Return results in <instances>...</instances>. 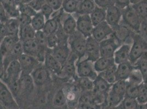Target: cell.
Segmentation results:
<instances>
[{
  "instance_id": "cell-32",
  "label": "cell",
  "mask_w": 147,
  "mask_h": 109,
  "mask_svg": "<svg viewBox=\"0 0 147 109\" xmlns=\"http://www.w3.org/2000/svg\"><path fill=\"white\" fill-rule=\"evenodd\" d=\"M79 2L75 0H63L62 2V9L64 12L72 14L77 12Z\"/></svg>"
},
{
  "instance_id": "cell-37",
  "label": "cell",
  "mask_w": 147,
  "mask_h": 109,
  "mask_svg": "<svg viewBox=\"0 0 147 109\" xmlns=\"http://www.w3.org/2000/svg\"><path fill=\"white\" fill-rule=\"evenodd\" d=\"M136 99L139 104H146L147 103V85L144 82L139 85Z\"/></svg>"
},
{
  "instance_id": "cell-31",
  "label": "cell",
  "mask_w": 147,
  "mask_h": 109,
  "mask_svg": "<svg viewBox=\"0 0 147 109\" xmlns=\"http://www.w3.org/2000/svg\"><path fill=\"white\" fill-rule=\"evenodd\" d=\"M117 68V64H114L103 72L98 74L100 75L111 85H113L117 81L116 75Z\"/></svg>"
},
{
  "instance_id": "cell-21",
  "label": "cell",
  "mask_w": 147,
  "mask_h": 109,
  "mask_svg": "<svg viewBox=\"0 0 147 109\" xmlns=\"http://www.w3.org/2000/svg\"><path fill=\"white\" fill-rule=\"evenodd\" d=\"M111 86L112 85L109 84L100 75L98 74L97 78L94 80L93 90L100 93L107 97Z\"/></svg>"
},
{
  "instance_id": "cell-46",
  "label": "cell",
  "mask_w": 147,
  "mask_h": 109,
  "mask_svg": "<svg viewBox=\"0 0 147 109\" xmlns=\"http://www.w3.org/2000/svg\"><path fill=\"white\" fill-rule=\"evenodd\" d=\"M96 6L107 9L109 7L114 5V0H93Z\"/></svg>"
},
{
  "instance_id": "cell-6",
  "label": "cell",
  "mask_w": 147,
  "mask_h": 109,
  "mask_svg": "<svg viewBox=\"0 0 147 109\" xmlns=\"http://www.w3.org/2000/svg\"><path fill=\"white\" fill-rule=\"evenodd\" d=\"M22 75V69L18 60L13 61L8 64L3 75L1 77V81L7 85L10 82L19 80Z\"/></svg>"
},
{
  "instance_id": "cell-57",
  "label": "cell",
  "mask_w": 147,
  "mask_h": 109,
  "mask_svg": "<svg viewBox=\"0 0 147 109\" xmlns=\"http://www.w3.org/2000/svg\"><path fill=\"white\" fill-rule=\"evenodd\" d=\"M75 1H78V2H80L81 0H75Z\"/></svg>"
},
{
  "instance_id": "cell-26",
  "label": "cell",
  "mask_w": 147,
  "mask_h": 109,
  "mask_svg": "<svg viewBox=\"0 0 147 109\" xmlns=\"http://www.w3.org/2000/svg\"><path fill=\"white\" fill-rule=\"evenodd\" d=\"M36 32L31 24L20 27L19 33L20 41L24 42L34 39Z\"/></svg>"
},
{
  "instance_id": "cell-29",
  "label": "cell",
  "mask_w": 147,
  "mask_h": 109,
  "mask_svg": "<svg viewBox=\"0 0 147 109\" xmlns=\"http://www.w3.org/2000/svg\"><path fill=\"white\" fill-rule=\"evenodd\" d=\"M46 22V19L41 12L37 13L32 18L31 25L36 31L43 30Z\"/></svg>"
},
{
  "instance_id": "cell-4",
  "label": "cell",
  "mask_w": 147,
  "mask_h": 109,
  "mask_svg": "<svg viewBox=\"0 0 147 109\" xmlns=\"http://www.w3.org/2000/svg\"><path fill=\"white\" fill-rule=\"evenodd\" d=\"M122 44H121L113 34L108 38L99 43L100 57L109 58H114L115 51Z\"/></svg>"
},
{
  "instance_id": "cell-36",
  "label": "cell",
  "mask_w": 147,
  "mask_h": 109,
  "mask_svg": "<svg viewBox=\"0 0 147 109\" xmlns=\"http://www.w3.org/2000/svg\"><path fill=\"white\" fill-rule=\"evenodd\" d=\"M126 81L132 84L140 85L144 82V77L141 72L134 67L129 79Z\"/></svg>"
},
{
  "instance_id": "cell-19",
  "label": "cell",
  "mask_w": 147,
  "mask_h": 109,
  "mask_svg": "<svg viewBox=\"0 0 147 109\" xmlns=\"http://www.w3.org/2000/svg\"><path fill=\"white\" fill-rule=\"evenodd\" d=\"M134 69V65L129 61L117 65L116 72L117 81L127 80Z\"/></svg>"
},
{
  "instance_id": "cell-59",
  "label": "cell",
  "mask_w": 147,
  "mask_h": 109,
  "mask_svg": "<svg viewBox=\"0 0 147 109\" xmlns=\"http://www.w3.org/2000/svg\"><path fill=\"white\" fill-rule=\"evenodd\" d=\"M75 109H78V108H76Z\"/></svg>"
},
{
  "instance_id": "cell-34",
  "label": "cell",
  "mask_w": 147,
  "mask_h": 109,
  "mask_svg": "<svg viewBox=\"0 0 147 109\" xmlns=\"http://www.w3.org/2000/svg\"><path fill=\"white\" fill-rule=\"evenodd\" d=\"M132 5L143 21L147 19V0H142Z\"/></svg>"
},
{
  "instance_id": "cell-30",
  "label": "cell",
  "mask_w": 147,
  "mask_h": 109,
  "mask_svg": "<svg viewBox=\"0 0 147 109\" xmlns=\"http://www.w3.org/2000/svg\"><path fill=\"white\" fill-rule=\"evenodd\" d=\"M126 86H127V81H125V80L117 81L111 86L110 91L117 95L122 97L123 98H125V94H126Z\"/></svg>"
},
{
  "instance_id": "cell-28",
  "label": "cell",
  "mask_w": 147,
  "mask_h": 109,
  "mask_svg": "<svg viewBox=\"0 0 147 109\" xmlns=\"http://www.w3.org/2000/svg\"><path fill=\"white\" fill-rule=\"evenodd\" d=\"M6 24L8 36L19 37L20 24L18 19H9L7 22L6 23Z\"/></svg>"
},
{
  "instance_id": "cell-45",
  "label": "cell",
  "mask_w": 147,
  "mask_h": 109,
  "mask_svg": "<svg viewBox=\"0 0 147 109\" xmlns=\"http://www.w3.org/2000/svg\"><path fill=\"white\" fill-rule=\"evenodd\" d=\"M17 19L18 20L19 23L20 24V27L28 25H30L32 20V18L30 16L21 13L20 14Z\"/></svg>"
},
{
  "instance_id": "cell-8",
  "label": "cell",
  "mask_w": 147,
  "mask_h": 109,
  "mask_svg": "<svg viewBox=\"0 0 147 109\" xmlns=\"http://www.w3.org/2000/svg\"><path fill=\"white\" fill-rule=\"evenodd\" d=\"M77 31L86 38L92 36L94 29L90 15H79L76 19Z\"/></svg>"
},
{
  "instance_id": "cell-40",
  "label": "cell",
  "mask_w": 147,
  "mask_h": 109,
  "mask_svg": "<svg viewBox=\"0 0 147 109\" xmlns=\"http://www.w3.org/2000/svg\"><path fill=\"white\" fill-rule=\"evenodd\" d=\"M120 105L122 106V109H137L139 103L136 98L125 97Z\"/></svg>"
},
{
  "instance_id": "cell-1",
  "label": "cell",
  "mask_w": 147,
  "mask_h": 109,
  "mask_svg": "<svg viewBox=\"0 0 147 109\" xmlns=\"http://www.w3.org/2000/svg\"><path fill=\"white\" fill-rule=\"evenodd\" d=\"M86 41L87 38L78 31L69 37V46L71 53L78 57V61L86 58Z\"/></svg>"
},
{
  "instance_id": "cell-39",
  "label": "cell",
  "mask_w": 147,
  "mask_h": 109,
  "mask_svg": "<svg viewBox=\"0 0 147 109\" xmlns=\"http://www.w3.org/2000/svg\"><path fill=\"white\" fill-rule=\"evenodd\" d=\"M18 9L20 13L29 15L31 18L35 16L37 13L29 3H26L20 4L18 6Z\"/></svg>"
},
{
  "instance_id": "cell-15",
  "label": "cell",
  "mask_w": 147,
  "mask_h": 109,
  "mask_svg": "<svg viewBox=\"0 0 147 109\" xmlns=\"http://www.w3.org/2000/svg\"><path fill=\"white\" fill-rule=\"evenodd\" d=\"M43 64L50 72L58 75H59L61 73L63 66L51 54L49 49L47 50Z\"/></svg>"
},
{
  "instance_id": "cell-55",
  "label": "cell",
  "mask_w": 147,
  "mask_h": 109,
  "mask_svg": "<svg viewBox=\"0 0 147 109\" xmlns=\"http://www.w3.org/2000/svg\"><path fill=\"white\" fill-rule=\"evenodd\" d=\"M32 0H24L25 3H30L31 1H32Z\"/></svg>"
},
{
  "instance_id": "cell-52",
  "label": "cell",
  "mask_w": 147,
  "mask_h": 109,
  "mask_svg": "<svg viewBox=\"0 0 147 109\" xmlns=\"http://www.w3.org/2000/svg\"><path fill=\"white\" fill-rule=\"evenodd\" d=\"M142 30L145 36L147 37V19L143 21V23L142 25Z\"/></svg>"
},
{
  "instance_id": "cell-41",
  "label": "cell",
  "mask_w": 147,
  "mask_h": 109,
  "mask_svg": "<svg viewBox=\"0 0 147 109\" xmlns=\"http://www.w3.org/2000/svg\"><path fill=\"white\" fill-rule=\"evenodd\" d=\"M138 87L139 85L131 84L127 81L125 97H129L136 99L138 91Z\"/></svg>"
},
{
  "instance_id": "cell-12",
  "label": "cell",
  "mask_w": 147,
  "mask_h": 109,
  "mask_svg": "<svg viewBox=\"0 0 147 109\" xmlns=\"http://www.w3.org/2000/svg\"><path fill=\"white\" fill-rule=\"evenodd\" d=\"M19 62L22 69V74L30 75L37 67L42 63H40L36 58L28 54H23L19 58Z\"/></svg>"
},
{
  "instance_id": "cell-44",
  "label": "cell",
  "mask_w": 147,
  "mask_h": 109,
  "mask_svg": "<svg viewBox=\"0 0 147 109\" xmlns=\"http://www.w3.org/2000/svg\"><path fill=\"white\" fill-rule=\"evenodd\" d=\"M102 105L93 103H79L76 108L80 109H102Z\"/></svg>"
},
{
  "instance_id": "cell-54",
  "label": "cell",
  "mask_w": 147,
  "mask_h": 109,
  "mask_svg": "<svg viewBox=\"0 0 147 109\" xmlns=\"http://www.w3.org/2000/svg\"><path fill=\"white\" fill-rule=\"evenodd\" d=\"M130 1H131V5H135V4H136L138 2H140V1H142V0H130Z\"/></svg>"
},
{
  "instance_id": "cell-56",
  "label": "cell",
  "mask_w": 147,
  "mask_h": 109,
  "mask_svg": "<svg viewBox=\"0 0 147 109\" xmlns=\"http://www.w3.org/2000/svg\"><path fill=\"white\" fill-rule=\"evenodd\" d=\"M144 82L147 85V76L144 79Z\"/></svg>"
},
{
  "instance_id": "cell-47",
  "label": "cell",
  "mask_w": 147,
  "mask_h": 109,
  "mask_svg": "<svg viewBox=\"0 0 147 109\" xmlns=\"http://www.w3.org/2000/svg\"><path fill=\"white\" fill-rule=\"evenodd\" d=\"M46 0H32L29 4L36 12H40L42 7L46 4Z\"/></svg>"
},
{
  "instance_id": "cell-60",
  "label": "cell",
  "mask_w": 147,
  "mask_h": 109,
  "mask_svg": "<svg viewBox=\"0 0 147 109\" xmlns=\"http://www.w3.org/2000/svg\"><path fill=\"white\" fill-rule=\"evenodd\" d=\"M61 1H63V0H61Z\"/></svg>"
},
{
  "instance_id": "cell-58",
  "label": "cell",
  "mask_w": 147,
  "mask_h": 109,
  "mask_svg": "<svg viewBox=\"0 0 147 109\" xmlns=\"http://www.w3.org/2000/svg\"><path fill=\"white\" fill-rule=\"evenodd\" d=\"M146 105H147V103H146Z\"/></svg>"
},
{
  "instance_id": "cell-27",
  "label": "cell",
  "mask_w": 147,
  "mask_h": 109,
  "mask_svg": "<svg viewBox=\"0 0 147 109\" xmlns=\"http://www.w3.org/2000/svg\"><path fill=\"white\" fill-rule=\"evenodd\" d=\"M90 15L92 23L94 26H95L106 21L107 9L96 6Z\"/></svg>"
},
{
  "instance_id": "cell-9",
  "label": "cell",
  "mask_w": 147,
  "mask_h": 109,
  "mask_svg": "<svg viewBox=\"0 0 147 109\" xmlns=\"http://www.w3.org/2000/svg\"><path fill=\"white\" fill-rule=\"evenodd\" d=\"M114 34V30L106 21L94 27L92 37L98 42H101Z\"/></svg>"
},
{
  "instance_id": "cell-11",
  "label": "cell",
  "mask_w": 147,
  "mask_h": 109,
  "mask_svg": "<svg viewBox=\"0 0 147 109\" xmlns=\"http://www.w3.org/2000/svg\"><path fill=\"white\" fill-rule=\"evenodd\" d=\"M123 19V11L113 5L107 9L106 21L114 30L120 24Z\"/></svg>"
},
{
  "instance_id": "cell-23",
  "label": "cell",
  "mask_w": 147,
  "mask_h": 109,
  "mask_svg": "<svg viewBox=\"0 0 147 109\" xmlns=\"http://www.w3.org/2000/svg\"><path fill=\"white\" fill-rule=\"evenodd\" d=\"M23 52L25 54H28L36 58L41 49L35 39L22 42Z\"/></svg>"
},
{
  "instance_id": "cell-7",
  "label": "cell",
  "mask_w": 147,
  "mask_h": 109,
  "mask_svg": "<svg viewBox=\"0 0 147 109\" xmlns=\"http://www.w3.org/2000/svg\"><path fill=\"white\" fill-rule=\"evenodd\" d=\"M14 96L7 85L3 81L0 82V99L2 106L8 109H17L19 106Z\"/></svg>"
},
{
  "instance_id": "cell-3",
  "label": "cell",
  "mask_w": 147,
  "mask_h": 109,
  "mask_svg": "<svg viewBox=\"0 0 147 109\" xmlns=\"http://www.w3.org/2000/svg\"><path fill=\"white\" fill-rule=\"evenodd\" d=\"M147 49V42L140 33H136L132 37L129 61L134 65L140 58Z\"/></svg>"
},
{
  "instance_id": "cell-13",
  "label": "cell",
  "mask_w": 147,
  "mask_h": 109,
  "mask_svg": "<svg viewBox=\"0 0 147 109\" xmlns=\"http://www.w3.org/2000/svg\"><path fill=\"white\" fill-rule=\"evenodd\" d=\"M100 57L99 43L93 37L87 38L86 41V58L88 60L95 62Z\"/></svg>"
},
{
  "instance_id": "cell-20",
  "label": "cell",
  "mask_w": 147,
  "mask_h": 109,
  "mask_svg": "<svg viewBox=\"0 0 147 109\" xmlns=\"http://www.w3.org/2000/svg\"><path fill=\"white\" fill-rule=\"evenodd\" d=\"M20 41L19 37L8 36L1 41V57H4L12 50L17 43Z\"/></svg>"
},
{
  "instance_id": "cell-33",
  "label": "cell",
  "mask_w": 147,
  "mask_h": 109,
  "mask_svg": "<svg viewBox=\"0 0 147 109\" xmlns=\"http://www.w3.org/2000/svg\"><path fill=\"white\" fill-rule=\"evenodd\" d=\"M53 103L54 106L58 108L63 107L67 103V94L64 90L61 89L57 91L53 97Z\"/></svg>"
},
{
  "instance_id": "cell-53",
  "label": "cell",
  "mask_w": 147,
  "mask_h": 109,
  "mask_svg": "<svg viewBox=\"0 0 147 109\" xmlns=\"http://www.w3.org/2000/svg\"><path fill=\"white\" fill-rule=\"evenodd\" d=\"M137 109H147L146 104H139Z\"/></svg>"
},
{
  "instance_id": "cell-10",
  "label": "cell",
  "mask_w": 147,
  "mask_h": 109,
  "mask_svg": "<svg viewBox=\"0 0 147 109\" xmlns=\"http://www.w3.org/2000/svg\"><path fill=\"white\" fill-rule=\"evenodd\" d=\"M30 75L34 85L41 86L49 81L50 72L44 64H41L31 73Z\"/></svg>"
},
{
  "instance_id": "cell-16",
  "label": "cell",
  "mask_w": 147,
  "mask_h": 109,
  "mask_svg": "<svg viewBox=\"0 0 147 109\" xmlns=\"http://www.w3.org/2000/svg\"><path fill=\"white\" fill-rule=\"evenodd\" d=\"M76 60L78 61V57L71 53L69 58L63 65L61 73L59 76L74 77L76 74Z\"/></svg>"
},
{
  "instance_id": "cell-42",
  "label": "cell",
  "mask_w": 147,
  "mask_h": 109,
  "mask_svg": "<svg viewBox=\"0 0 147 109\" xmlns=\"http://www.w3.org/2000/svg\"><path fill=\"white\" fill-rule=\"evenodd\" d=\"M59 45L58 38L55 33L47 35V46L49 49L55 48Z\"/></svg>"
},
{
  "instance_id": "cell-22",
  "label": "cell",
  "mask_w": 147,
  "mask_h": 109,
  "mask_svg": "<svg viewBox=\"0 0 147 109\" xmlns=\"http://www.w3.org/2000/svg\"><path fill=\"white\" fill-rule=\"evenodd\" d=\"M1 5L4 8L10 18H17L20 15L18 6L14 0H1Z\"/></svg>"
},
{
  "instance_id": "cell-17",
  "label": "cell",
  "mask_w": 147,
  "mask_h": 109,
  "mask_svg": "<svg viewBox=\"0 0 147 109\" xmlns=\"http://www.w3.org/2000/svg\"><path fill=\"white\" fill-rule=\"evenodd\" d=\"M63 13L61 18V23L64 31L67 35L70 36L77 31L76 19L71 14H67L62 18Z\"/></svg>"
},
{
  "instance_id": "cell-14",
  "label": "cell",
  "mask_w": 147,
  "mask_h": 109,
  "mask_svg": "<svg viewBox=\"0 0 147 109\" xmlns=\"http://www.w3.org/2000/svg\"><path fill=\"white\" fill-rule=\"evenodd\" d=\"M52 55L59 61L62 66L67 61L71 54L69 44L58 45L55 48L49 49Z\"/></svg>"
},
{
  "instance_id": "cell-43",
  "label": "cell",
  "mask_w": 147,
  "mask_h": 109,
  "mask_svg": "<svg viewBox=\"0 0 147 109\" xmlns=\"http://www.w3.org/2000/svg\"><path fill=\"white\" fill-rule=\"evenodd\" d=\"M40 12L42 13L43 16L46 19V20L52 18L53 17L54 13L55 12L54 9L51 7L49 6V5H48L47 3H46L42 7Z\"/></svg>"
},
{
  "instance_id": "cell-24",
  "label": "cell",
  "mask_w": 147,
  "mask_h": 109,
  "mask_svg": "<svg viewBox=\"0 0 147 109\" xmlns=\"http://www.w3.org/2000/svg\"><path fill=\"white\" fill-rule=\"evenodd\" d=\"M115 64L114 58H109L100 57L94 62V67L98 74L102 73Z\"/></svg>"
},
{
  "instance_id": "cell-38",
  "label": "cell",
  "mask_w": 147,
  "mask_h": 109,
  "mask_svg": "<svg viewBox=\"0 0 147 109\" xmlns=\"http://www.w3.org/2000/svg\"><path fill=\"white\" fill-rule=\"evenodd\" d=\"M47 35L43 32V30L36 32L34 39L40 48L48 49L47 46Z\"/></svg>"
},
{
  "instance_id": "cell-25",
  "label": "cell",
  "mask_w": 147,
  "mask_h": 109,
  "mask_svg": "<svg viewBox=\"0 0 147 109\" xmlns=\"http://www.w3.org/2000/svg\"><path fill=\"white\" fill-rule=\"evenodd\" d=\"M96 5L93 0H81L79 3L77 12L78 15H90Z\"/></svg>"
},
{
  "instance_id": "cell-48",
  "label": "cell",
  "mask_w": 147,
  "mask_h": 109,
  "mask_svg": "<svg viewBox=\"0 0 147 109\" xmlns=\"http://www.w3.org/2000/svg\"><path fill=\"white\" fill-rule=\"evenodd\" d=\"M62 2L61 0H46V3L51 7L55 11H58L61 9Z\"/></svg>"
},
{
  "instance_id": "cell-50",
  "label": "cell",
  "mask_w": 147,
  "mask_h": 109,
  "mask_svg": "<svg viewBox=\"0 0 147 109\" xmlns=\"http://www.w3.org/2000/svg\"><path fill=\"white\" fill-rule=\"evenodd\" d=\"M1 7H0V9H1V23H6L7 22V21L10 18L9 17L8 14L7 13L6 11H5V9H4V8L3 6L1 5Z\"/></svg>"
},
{
  "instance_id": "cell-49",
  "label": "cell",
  "mask_w": 147,
  "mask_h": 109,
  "mask_svg": "<svg viewBox=\"0 0 147 109\" xmlns=\"http://www.w3.org/2000/svg\"><path fill=\"white\" fill-rule=\"evenodd\" d=\"M114 5L122 11L131 5L130 0H114Z\"/></svg>"
},
{
  "instance_id": "cell-5",
  "label": "cell",
  "mask_w": 147,
  "mask_h": 109,
  "mask_svg": "<svg viewBox=\"0 0 147 109\" xmlns=\"http://www.w3.org/2000/svg\"><path fill=\"white\" fill-rule=\"evenodd\" d=\"M76 74L79 78H88L93 81L98 75L94 67V62L86 58L77 62Z\"/></svg>"
},
{
  "instance_id": "cell-18",
  "label": "cell",
  "mask_w": 147,
  "mask_h": 109,
  "mask_svg": "<svg viewBox=\"0 0 147 109\" xmlns=\"http://www.w3.org/2000/svg\"><path fill=\"white\" fill-rule=\"evenodd\" d=\"M131 45L123 43L117 49L114 56V60L117 65L129 61Z\"/></svg>"
},
{
  "instance_id": "cell-35",
  "label": "cell",
  "mask_w": 147,
  "mask_h": 109,
  "mask_svg": "<svg viewBox=\"0 0 147 109\" xmlns=\"http://www.w3.org/2000/svg\"><path fill=\"white\" fill-rule=\"evenodd\" d=\"M78 86L82 92L92 91L94 88V81L88 78H79Z\"/></svg>"
},
{
  "instance_id": "cell-51",
  "label": "cell",
  "mask_w": 147,
  "mask_h": 109,
  "mask_svg": "<svg viewBox=\"0 0 147 109\" xmlns=\"http://www.w3.org/2000/svg\"><path fill=\"white\" fill-rule=\"evenodd\" d=\"M7 36H8V33H7V30L6 24L1 23L0 41H1Z\"/></svg>"
},
{
  "instance_id": "cell-2",
  "label": "cell",
  "mask_w": 147,
  "mask_h": 109,
  "mask_svg": "<svg viewBox=\"0 0 147 109\" xmlns=\"http://www.w3.org/2000/svg\"><path fill=\"white\" fill-rule=\"evenodd\" d=\"M123 23L137 33H140L143 20L132 5L123 10Z\"/></svg>"
}]
</instances>
